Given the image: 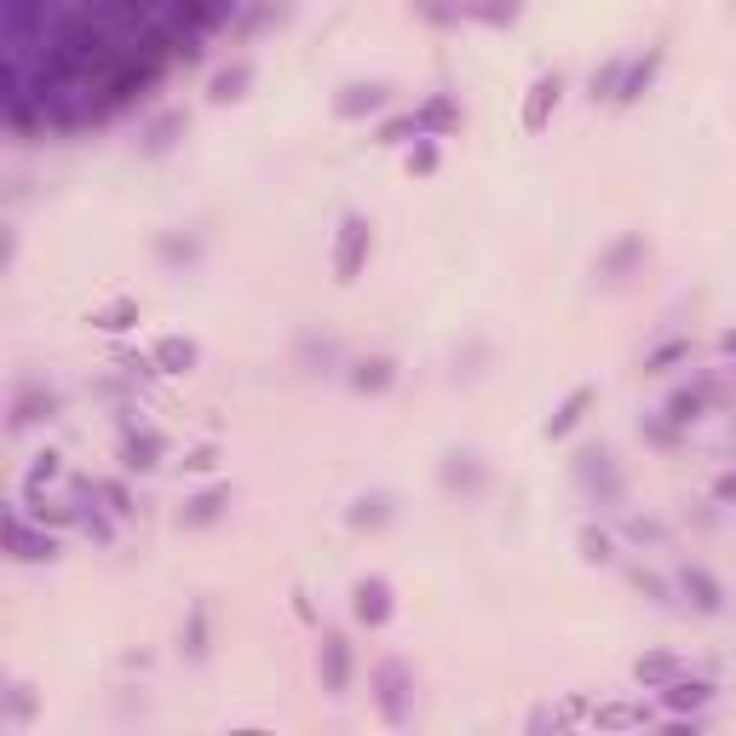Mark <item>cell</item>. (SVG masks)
I'll return each mask as SVG.
<instances>
[{
    "label": "cell",
    "mask_w": 736,
    "mask_h": 736,
    "mask_svg": "<svg viewBox=\"0 0 736 736\" xmlns=\"http://www.w3.org/2000/svg\"><path fill=\"white\" fill-rule=\"evenodd\" d=\"M6 552H12L18 564H41V558H58V541H52V535H35V529L23 524V512H6Z\"/></svg>",
    "instance_id": "1"
},
{
    "label": "cell",
    "mask_w": 736,
    "mask_h": 736,
    "mask_svg": "<svg viewBox=\"0 0 736 736\" xmlns=\"http://www.w3.org/2000/svg\"><path fill=\"white\" fill-rule=\"evenodd\" d=\"M225 12H230V0H167V12H161V18H173L179 29H190V35H207Z\"/></svg>",
    "instance_id": "2"
},
{
    "label": "cell",
    "mask_w": 736,
    "mask_h": 736,
    "mask_svg": "<svg viewBox=\"0 0 736 736\" xmlns=\"http://www.w3.org/2000/svg\"><path fill=\"white\" fill-rule=\"evenodd\" d=\"M374 685H380V713H386L391 725H403V719H409V673L397 662H386L374 673Z\"/></svg>",
    "instance_id": "3"
},
{
    "label": "cell",
    "mask_w": 736,
    "mask_h": 736,
    "mask_svg": "<svg viewBox=\"0 0 736 736\" xmlns=\"http://www.w3.org/2000/svg\"><path fill=\"white\" fill-rule=\"evenodd\" d=\"M363 253H368V225H363V219H345V225H340V248H334V276L351 282L357 265H363Z\"/></svg>",
    "instance_id": "4"
},
{
    "label": "cell",
    "mask_w": 736,
    "mask_h": 736,
    "mask_svg": "<svg viewBox=\"0 0 736 736\" xmlns=\"http://www.w3.org/2000/svg\"><path fill=\"white\" fill-rule=\"evenodd\" d=\"M558 92H564V87H558V75H541V81L529 87V104H524V127H529V133H541V127H547Z\"/></svg>",
    "instance_id": "5"
},
{
    "label": "cell",
    "mask_w": 736,
    "mask_h": 736,
    "mask_svg": "<svg viewBox=\"0 0 736 736\" xmlns=\"http://www.w3.org/2000/svg\"><path fill=\"white\" fill-rule=\"evenodd\" d=\"M656 69H662V46H650V52H644L639 64L633 69H621V104H633V98H644V87H650V81H656Z\"/></svg>",
    "instance_id": "6"
},
{
    "label": "cell",
    "mask_w": 736,
    "mask_h": 736,
    "mask_svg": "<svg viewBox=\"0 0 736 736\" xmlns=\"http://www.w3.org/2000/svg\"><path fill=\"white\" fill-rule=\"evenodd\" d=\"M322 679H328V690L340 696L345 685H351V650H345V639H322Z\"/></svg>",
    "instance_id": "7"
},
{
    "label": "cell",
    "mask_w": 736,
    "mask_h": 736,
    "mask_svg": "<svg viewBox=\"0 0 736 736\" xmlns=\"http://www.w3.org/2000/svg\"><path fill=\"white\" fill-rule=\"evenodd\" d=\"M386 616H391V587L386 581H363V587H357V621L380 627Z\"/></svg>",
    "instance_id": "8"
},
{
    "label": "cell",
    "mask_w": 736,
    "mask_h": 736,
    "mask_svg": "<svg viewBox=\"0 0 736 736\" xmlns=\"http://www.w3.org/2000/svg\"><path fill=\"white\" fill-rule=\"evenodd\" d=\"M708 403H713V386L673 391V403H667V420H673V426H690V420H696V414L708 409Z\"/></svg>",
    "instance_id": "9"
},
{
    "label": "cell",
    "mask_w": 736,
    "mask_h": 736,
    "mask_svg": "<svg viewBox=\"0 0 736 736\" xmlns=\"http://www.w3.org/2000/svg\"><path fill=\"white\" fill-rule=\"evenodd\" d=\"M679 581H685V593L696 598V610H719V581H713L708 570H702V564H685V575H679Z\"/></svg>",
    "instance_id": "10"
},
{
    "label": "cell",
    "mask_w": 736,
    "mask_h": 736,
    "mask_svg": "<svg viewBox=\"0 0 736 736\" xmlns=\"http://www.w3.org/2000/svg\"><path fill=\"white\" fill-rule=\"evenodd\" d=\"M713 702V685L708 679H673V685H667V708H708Z\"/></svg>",
    "instance_id": "11"
},
{
    "label": "cell",
    "mask_w": 736,
    "mask_h": 736,
    "mask_svg": "<svg viewBox=\"0 0 736 736\" xmlns=\"http://www.w3.org/2000/svg\"><path fill=\"white\" fill-rule=\"evenodd\" d=\"M156 363L167 368V374H190V368H196V345L179 340V334H167V340L156 345Z\"/></svg>",
    "instance_id": "12"
},
{
    "label": "cell",
    "mask_w": 736,
    "mask_h": 736,
    "mask_svg": "<svg viewBox=\"0 0 736 736\" xmlns=\"http://www.w3.org/2000/svg\"><path fill=\"white\" fill-rule=\"evenodd\" d=\"M414 121H420V133H449V127H460V110L449 98H432L426 110H414Z\"/></svg>",
    "instance_id": "13"
},
{
    "label": "cell",
    "mask_w": 736,
    "mask_h": 736,
    "mask_svg": "<svg viewBox=\"0 0 736 736\" xmlns=\"http://www.w3.org/2000/svg\"><path fill=\"white\" fill-rule=\"evenodd\" d=\"M587 403H593V386L570 391V397H564V409H558V414L547 420V437H564V432H570L575 420H581V409H587Z\"/></svg>",
    "instance_id": "14"
},
{
    "label": "cell",
    "mask_w": 736,
    "mask_h": 736,
    "mask_svg": "<svg viewBox=\"0 0 736 736\" xmlns=\"http://www.w3.org/2000/svg\"><path fill=\"white\" fill-rule=\"evenodd\" d=\"M460 12L478 23H512L518 18V0H460Z\"/></svg>",
    "instance_id": "15"
},
{
    "label": "cell",
    "mask_w": 736,
    "mask_h": 736,
    "mask_svg": "<svg viewBox=\"0 0 736 736\" xmlns=\"http://www.w3.org/2000/svg\"><path fill=\"white\" fill-rule=\"evenodd\" d=\"M633 673H639V685H673V679H679V662H673V656H639Z\"/></svg>",
    "instance_id": "16"
},
{
    "label": "cell",
    "mask_w": 736,
    "mask_h": 736,
    "mask_svg": "<svg viewBox=\"0 0 736 736\" xmlns=\"http://www.w3.org/2000/svg\"><path fill=\"white\" fill-rule=\"evenodd\" d=\"M633 259H644V242H639V236H621L616 248L604 253V265H598V271H604V276H621Z\"/></svg>",
    "instance_id": "17"
},
{
    "label": "cell",
    "mask_w": 736,
    "mask_h": 736,
    "mask_svg": "<svg viewBox=\"0 0 736 736\" xmlns=\"http://www.w3.org/2000/svg\"><path fill=\"white\" fill-rule=\"evenodd\" d=\"M253 81V69L248 64H236L225 69V75H213V104H230V98H242V87Z\"/></svg>",
    "instance_id": "18"
},
{
    "label": "cell",
    "mask_w": 736,
    "mask_h": 736,
    "mask_svg": "<svg viewBox=\"0 0 736 736\" xmlns=\"http://www.w3.org/2000/svg\"><path fill=\"white\" fill-rule=\"evenodd\" d=\"M380 104H386V87H351V92L340 98V115L351 121V115H363V110H380Z\"/></svg>",
    "instance_id": "19"
},
{
    "label": "cell",
    "mask_w": 736,
    "mask_h": 736,
    "mask_svg": "<svg viewBox=\"0 0 736 736\" xmlns=\"http://www.w3.org/2000/svg\"><path fill=\"white\" fill-rule=\"evenodd\" d=\"M41 414H52V391H23L18 409H12V426H29V420H41Z\"/></svg>",
    "instance_id": "20"
},
{
    "label": "cell",
    "mask_w": 736,
    "mask_h": 736,
    "mask_svg": "<svg viewBox=\"0 0 736 736\" xmlns=\"http://www.w3.org/2000/svg\"><path fill=\"white\" fill-rule=\"evenodd\" d=\"M351 386H357V391H386V386H391V363H386V357L363 363L357 374H351Z\"/></svg>",
    "instance_id": "21"
},
{
    "label": "cell",
    "mask_w": 736,
    "mask_h": 736,
    "mask_svg": "<svg viewBox=\"0 0 736 736\" xmlns=\"http://www.w3.org/2000/svg\"><path fill=\"white\" fill-rule=\"evenodd\" d=\"M161 455V437H127V466H138V472H150Z\"/></svg>",
    "instance_id": "22"
},
{
    "label": "cell",
    "mask_w": 736,
    "mask_h": 736,
    "mask_svg": "<svg viewBox=\"0 0 736 736\" xmlns=\"http://www.w3.org/2000/svg\"><path fill=\"white\" fill-rule=\"evenodd\" d=\"M81 529H87L92 541H104V547H110V541H115L110 518H104V512H92V506H81Z\"/></svg>",
    "instance_id": "23"
},
{
    "label": "cell",
    "mask_w": 736,
    "mask_h": 736,
    "mask_svg": "<svg viewBox=\"0 0 736 736\" xmlns=\"http://www.w3.org/2000/svg\"><path fill=\"white\" fill-rule=\"evenodd\" d=\"M52 478H58V455L46 449V455H35V466H29V495H35L41 483H52Z\"/></svg>",
    "instance_id": "24"
},
{
    "label": "cell",
    "mask_w": 736,
    "mask_h": 736,
    "mask_svg": "<svg viewBox=\"0 0 736 736\" xmlns=\"http://www.w3.org/2000/svg\"><path fill=\"white\" fill-rule=\"evenodd\" d=\"M92 489H98V495L110 501V512H115V518H127V512H133V495H127L121 483H92Z\"/></svg>",
    "instance_id": "25"
},
{
    "label": "cell",
    "mask_w": 736,
    "mask_h": 736,
    "mask_svg": "<svg viewBox=\"0 0 736 736\" xmlns=\"http://www.w3.org/2000/svg\"><path fill=\"white\" fill-rule=\"evenodd\" d=\"M225 506V495H202V501H190V512H184V524H207L213 512Z\"/></svg>",
    "instance_id": "26"
},
{
    "label": "cell",
    "mask_w": 736,
    "mask_h": 736,
    "mask_svg": "<svg viewBox=\"0 0 736 736\" xmlns=\"http://www.w3.org/2000/svg\"><path fill=\"white\" fill-rule=\"evenodd\" d=\"M98 328H127V322H133V305H127V299H121V305H110V311H98Z\"/></svg>",
    "instance_id": "27"
},
{
    "label": "cell",
    "mask_w": 736,
    "mask_h": 736,
    "mask_svg": "<svg viewBox=\"0 0 736 736\" xmlns=\"http://www.w3.org/2000/svg\"><path fill=\"white\" fill-rule=\"evenodd\" d=\"M437 167V144H414L409 150V173H432Z\"/></svg>",
    "instance_id": "28"
},
{
    "label": "cell",
    "mask_w": 736,
    "mask_h": 736,
    "mask_svg": "<svg viewBox=\"0 0 736 736\" xmlns=\"http://www.w3.org/2000/svg\"><path fill=\"white\" fill-rule=\"evenodd\" d=\"M598 725H644V708H604Z\"/></svg>",
    "instance_id": "29"
},
{
    "label": "cell",
    "mask_w": 736,
    "mask_h": 736,
    "mask_svg": "<svg viewBox=\"0 0 736 736\" xmlns=\"http://www.w3.org/2000/svg\"><path fill=\"white\" fill-rule=\"evenodd\" d=\"M598 92H610V98L621 92V64H604V75H593V98Z\"/></svg>",
    "instance_id": "30"
},
{
    "label": "cell",
    "mask_w": 736,
    "mask_h": 736,
    "mask_svg": "<svg viewBox=\"0 0 736 736\" xmlns=\"http://www.w3.org/2000/svg\"><path fill=\"white\" fill-rule=\"evenodd\" d=\"M420 138V121H414V115H397V121H386V127H380V138Z\"/></svg>",
    "instance_id": "31"
},
{
    "label": "cell",
    "mask_w": 736,
    "mask_h": 736,
    "mask_svg": "<svg viewBox=\"0 0 736 736\" xmlns=\"http://www.w3.org/2000/svg\"><path fill=\"white\" fill-rule=\"evenodd\" d=\"M679 357H690V345H685V340L662 345V351H656V357H650V363H644V368H667V363H679Z\"/></svg>",
    "instance_id": "32"
},
{
    "label": "cell",
    "mask_w": 736,
    "mask_h": 736,
    "mask_svg": "<svg viewBox=\"0 0 736 736\" xmlns=\"http://www.w3.org/2000/svg\"><path fill=\"white\" fill-rule=\"evenodd\" d=\"M380 518H386V501H363L351 512V524H380Z\"/></svg>",
    "instance_id": "33"
},
{
    "label": "cell",
    "mask_w": 736,
    "mask_h": 736,
    "mask_svg": "<svg viewBox=\"0 0 736 736\" xmlns=\"http://www.w3.org/2000/svg\"><path fill=\"white\" fill-rule=\"evenodd\" d=\"M581 547H587V558H610V541H604L598 529H587V535H581Z\"/></svg>",
    "instance_id": "34"
},
{
    "label": "cell",
    "mask_w": 736,
    "mask_h": 736,
    "mask_svg": "<svg viewBox=\"0 0 736 736\" xmlns=\"http://www.w3.org/2000/svg\"><path fill=\"white\" fill-rule=\"evenodd\" d=\"M713 495H719V501H736V472H725V478L713 483Z\"/></svg>",
    "instance_id": "35"
},
{
    "label": "cell",
    "mask_w": 736,
    "mask_h": 736,
    "mask_svg": "<svg viewBox=\"0 0 736 736\" xmlns=\"http://www.w3.org/2000/svg\"><path fill=\"white\" fill-rule=\"evenodd\" d=\"M184 466H190V472H207V466H213V449H196V455L184 460Z\"/></svg>",
    "instance_id": "36"
}]
</instances>
